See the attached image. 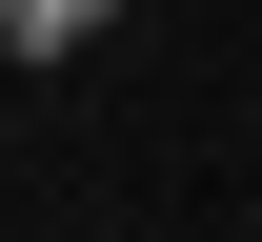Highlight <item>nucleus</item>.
Returning <instances> with one entry per match:
<instances>
[{
	"label": "nucleus",
	"instance_id": "obj_1",
	"mask_svg": "<svg viewBox=\"0 0 262 242\" xmlns=\"http://www.w3.org/2000/svg\"><path fill=\"white\" fill-rule=\"evenodd\" d=\"M121 20V0H0V40H20V61H61V40H101Z\"/></svg>",
	"mask_w": 262,
	"mask_h": 242
}]
</instances>
